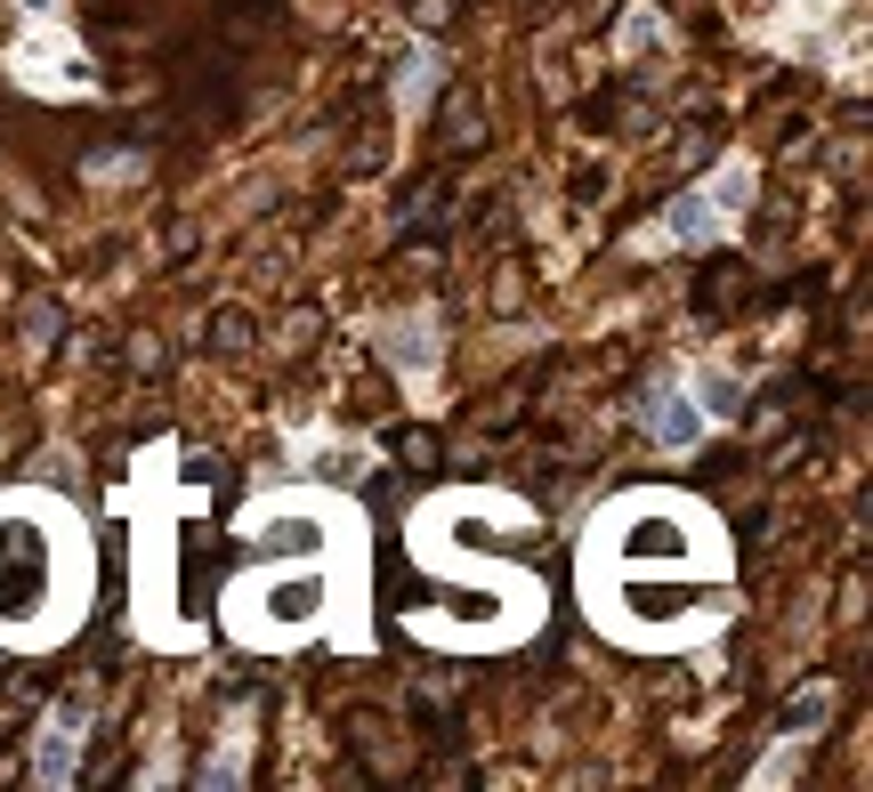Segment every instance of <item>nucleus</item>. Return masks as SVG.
Instances as JSON below:
<instances>
[{
  "label": "nucleus",
  "mask_w": 873,
  "mask_h": 792,
  "mask_svg": "<svg viewBox=\"0 0 873 792\" xmlns=\"http://www.w3.org/2000/svg\"><path fill=\"white\" fill-rule=\"evenodd\" d=\"M639 436L663 453H688L703 445L712 429H727L744 412V372H727V364H672V372H655L648 388H639Z\"/></svg>",
  "instance_id": "obj_1"
},
{
  "label": "nucleus",
  "mask_w": 873,
  "mask_h": 792,
  "mask_svg": "<svg viewBox=\"0 0 873 792\" xmlns=\"http://www.w3.org/2000/svg\"><path fill=\"white\" fill-rule=\"evenodd\" d=\"M753 211V162H727L720 178L688 186V195H672L648 226V252H679V243H727L736 235V219Z\"/></svg>",
  "instance_id": "obj_2"
},
{
  "label": "nucleus",
  "mask_w": 873,
  "mask_h": 792,
  "mask_svg": "<svg viewBox=\"0 0 873 792\" xmlns=\"http://www.w3.org/2000/svg\"><path fill=\"white\" fill-rule=\"evenodd\" d=\"M40 558V550H57V534L49 526H33V517H0V558ZM0 615L16 622V639H49L40 622H49V574H33V567H16V574H0Z\"/></svg>",
  "instance_id": "obj_3"
},
{
  "label": "nucleus",
  "mask_w": 873,
  "mask_h": 792,
  "mask_svg": "<svg viewBox=\"0 0 873 792\" xmlns=\"http://www.w3.org/2000/svg\"><path fill=\"white\" fill-rule=\"evenodd\" d=\"M90 703L66 696L49 720H40V736H33V784H73V768H81V744H90Z\"/></svg>",
  "instance_id": "obj_4"
},
{
  "label": "nucleus",
  "mask_w": 873,
  "mask_h": 792,
  "mask_svg": "<svg viewBox=\"0 0 873 792\" xmlns=\"http://www.w3.org/2000/svg\"><path fill=\"white\" fill-rule=\"evenodd\" d=\"M372 340H381V357H397V372L412 388H429V372H436V316L429 307H412V316H388L381 331H372Z\"/></svg>",
  "instance_id": "obj_5"
},
{
  "label": "nucleus",
  "mask_w": 873,
  "mask_h": 792,
  "mask_svg": "<svg viewBox=\"0 0 873 792\" xmlns=\"http://www.w3.org/2000/svg\"><path fill=\"white\" fill-rule=\"evenodd\" d=\"M622 40H631V49H655V40H663V16H648V9H639L631 25H622Z\"/></svg>",
  "instance_id": "obj_6"
}]
</instances>
